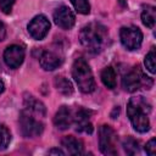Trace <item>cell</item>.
<instances>
[{"mask_svg":"<svg viewBox=\"0 0 156 156\" xmlns=\"http://www.w3.org/2000/svg\"><path fill=\"white\" fill-rule=\"evenodd\" d=\"M150 105L143 96L132 98L127 105V115L133 128L139 133H145L150 129L149 121Z\"/></svg>","mask_w":156,"mask_h":156,"instance_id":"1","label":"cell"},{"mask_svg":"<svg viewBox=\"0 0 156 156\" xmlns=\"http://www.w3.org/2000/svg\"><path fill=\"white\" fill-rule=\"evenodd\" d=\"M82 45L90 52H100L107 39V29L100 23H89L79 33Z\"/></svg>","mask_w":156,"mask_h":156,"instance_id":"2","label":"cell"},{"mask_svg":"<svg viewBox=\"0 0 156 156\" xmlns=\"http://www.w3.org/2000/svg\"><path fill=\"white\" fill-rule=\"evenodd\" d=\"M72 76L80 91L88 94L95 90V79L93 72L84 58H77L72 66Z\"/></svg>","mask_w":156,"mask_h":156,"instance_id":"3","label":"cell"},{"mask_svg":"<svg viewBox=\"0 0 156 156\" xmlns=\"http://www.w3.org/2000/svg\"><path fill=\"white\" fill-rule=\"evenodd\" d=\"M149 83H152V80L146 77L143 71L140 69V67H134L132 71H129L122 79V87L124 90L129 91V93H134L136 90H139L143 85H146L147 87H151ZM149 89V88H147Z\"/></svg>","mask_w":156,"mask_h":156,"instance_id":"4","label":"cell"},{"mask_svg":"<svg viewBox=\"0 0 156 156\" xmlns=\"http://www.w3.org/2000/svg\"><path fill=\"white\" fill-rule=\"evenodd\" d=\"M20 129L23 136L26 138H34L43 133L44 126L40 121L35 119L32 113L27 112L26 110L21 112L20 116Z\"/></svg>","mask_w":156,"mask_h":156,"instance_id":"5","label":"cell"},{"mask_svg":"<svg viewBox=\"0 0 156 156\" xmlns=\"http://www.w3.org/2000/svg\"><path fill=\"white\" fill-rule=\"evenodd\" d=\"M116 133L110 126H101L99 129V146L102 154L105 155H116Z\"/></svg>","mask_w":156,"mask_h":156,"instance_id":"6","label":"cell"},{"mask_svg":"<svg viewBox=\"0 0 156 156\" xmlns=\"http://www.w3.org/2000/svg\"><path fill=\"white\" fill-rule=\"evenodd\" d=\"M119 38L124 48H127L128 50H136L141 45L143 33L138 27L134 26L122 27L119 30Z\"/></svg>","mask_w":156,"mask_h":156,"instance_id":"7","label":"cell"},{"mask_svg":"<svg viewBox=\"0 0 156 156\" xmlns=\"http://www.w3.org/2000/svg\"><path fill=\"white\" fill-rule=\"evenodd\" d=\"M50 30V22L44 15H38L28 23V32L35 40H41Z\"/></svg>","mask_w":156,"mask_h":156,"instance_id":"8","label":"cell"},{"mask_svg":"<svg viewBox=\"0 0 156 156\" xmlns=\"http://www.w3.org/2000/svg\"><path fill=\"white\" fill-rule=\"evenodd\" d=\"M54 21L55 23L62 28V29H71L74 26L76 22V16L72 12V10L68 6H60L55 10L54 12Z\"/></svg>","mask_w":156,"mask_h":156,"instance_id":"9","label":"cell"},{"mask_svg":"<svg viewBox=\"0 0 156 156\" xmlns=\"http://www.w3.org/2000/svg\"><path fill=\"white\" fill-rule=\"evenodd\" d=\"M24 60V50L20 45H10L4 51V61L10 68H18Z\"/></svg>","mask_w":156,"mask_h":156,"instance_id":"10","label":"cell"},{"mask_svg":"<svg viewBox=\"0 0 156 156\" xmlns=\"http://www.w3.org/2000/svg\"><path fill=\"white\" fill-rule=\"evenodd\" d=\"M73 122L76 124L77 132L87 133V134H91L93 133V124L90 122L89 112L87 110L80 108L79 111H77V113L73 116Z\"/></svg>","mask_w":156,"mask_h":156,"instance_id":"11","label":"cell"},{"mask_svg":"<svg viewBox=\"0 0 156 156\" xmlns=\"http://www.w3.org/2000/svg\"><path fill=\"white\" fill-rule=\"evenodd\" d=\"M72 123H73V113L71 108H68L67 106H61L54 117V124L58 129L65 130L69 128Z\"/></svg>","mask_w":156,"mask_h":156,"instance_id":"12","label":"cell"},{"mask_svg":"<svg viewBox=\"0 0 156 156\" xmlns=\"http://www.w3.org/2000/svg\"><path fill=\"white\" fill-rule=\"evenodd\" d=\"M40 66L45 71H54L62 63V58L54 51H44L39 57Z\"/></svg>","mask_w":156,"mask_h":156,"instance_id":"13","label":"cell"},{"mask_svg":"<svg viewBox=\"0 0 156 156\" xmlns=\"http://www.w3.org/2000/svg\"><path fill=\"white\" fill-rule=\"evenodd\" d=\"M62 146L65 147V150L67 151V154L69 155H82L83 154V143L72 136V135H68V136H65L61 141Z\"/></svg>","mask_w":156,"mask_h":156,"instance_id":"14","label":"cell"},{"mask_svg":"<svg viewBox=\"0 0 156 156\" xmlns=\"http://www.w3.org/2000/svg\"><path fill=\"white\" fill-rule=\"evenodd\" d=\"M24 110L32 115H37L39 117L45 116V106L41 101L37 100L34 96L29 95L27 98H24Z\"/></svg>","mask_w":156,"mask_h":156,"instance_id":"15","label":"cell"},{"mask_svg":"<svg viewBox=\"0 0 156 156\" xmlns=\"http://www.w3.org/2000/svg\"><path fill=\"white\" fill-rule=\"evenodd\" d=\"M141 21H143L144 26H146L150 29H152L155 27V22H156V9H155V6L146 5L143 9Z\"/></svg>","mask_w":156,"mask_h":156,"instance_id":"16","label":"cell"},{"mask_svg":"<svg viewBox=\"0 0 156 156\" xmlns=\"http://www.w3.org/2000/svg\"><path fill=\"white\" fill-rule=\"evenodd\" d=\"M101 80L104 83L105 87H107L108 89H113L116 88V84H117V80H116V72L115 69L108 66V67H105L101 72Z\"/></svg>","mask_w":156,"mask_h":156,"instance_id":"17","label":"cell"},{"mask_svg":"<svg viewBox=\"0 0 156 156\" xmlns=\"http://www.w3.org/2000/svg\"><path fill=\"white\" fill-rule=\"evenodd\" d=\"M55 87L63 95H71L73 93L72 83L67 78H65V77H56L55 78Z\"/></svg>","mask_w":156,"mask_h":156,"instance_id":"18","label":"cell"},{"mask_svg":"<svg viewBox=\"0 0 156 156\" xmlns=\"http://www.w3.org/2000/svg\"><path fill=\"white\" fill-rule=\"evenodd\" d=\"M155 60H156V54H155V48H152L145 56V60H144V63H145V67L146 69L150 72V73H155L156 72V63H155Z\"/></svg>","mask_w":156,"mask_h":156,"instance_id":"19","label":"cell"},{"mask_svg":"<svg viewBox=\"0 0 156 156\" xmlns=\"http://www.w3.org/2000/svg\"><path fill=\"white\" fill-rule=\"evenodd\" d=\"M122 145H123L124 151H126L128 155H134V154H136V152L139 151L138 141H136L135 139L130 138V136L126 138V139L123 140V144H122Z\"/></svg>","mask_w":156,"mask_h":156,"instance_id":"20","label":"cell"},{"mask_svg":"<svg viewBox=\"0 0 156 156\" xmlns=\"http://www.w3.org/2000/svg\"><path fill=\"white\" fill-rule=\"evenodd\" d=\"M11 141V133L5 126H0V151L5 150Z\"/></svg>","mask_w":156,"mask_h":156,"instance_id":"21","label":"cell"},{"mask_svg":"<svg viewBox=\"0 0 156 156\" xmlns=\"http://www.w3.org/2000/svg\"><path fill=\"white\" fill-rule=\"evenodd\" d=\"M71 2L77 12L82 15H88L90 12V5L88 0H71Z\"/></svg>","mask_w":156,"mask_h":156,"instance_id":"22","label":"cell"},{"mask_svg":"<svg viewBox=\"0 0 156 156\" xmlns=\"http://www.w3.org/2000/svg\"><path fill=\"white\" fill-rule=\"evenodd\" d=\"M15 0H0V10L5 13V15H10L13 7Z\"/></svg>","mask_w":156,"mask_h":156,"instance_id":"23","label":"cell"},{"mask_svg":"<svg viewBox=\"0 0 156 156\" xmlns=\"http://www.w3.org/2000/svg\"><path fill=\"white\" fill-rule=\"evenodd\" d=\"M145 151L146 154H149L150 156H154L156 154V140L155 138H152L146 145H145Z\"/></svg>","mask_w":156,"mask_h":156,"instance_id":"24","label":"cell"},{"mask_svg":"<svg viewBox=\"0 0 156 156\" xmlns=\"http://www.w3.org/2000/svg\"><path fill=\"white\" fill-rule=\"evenodd\" d=\"M6 37V28H5V24L0 21V41L4 40Z\"/></svg>","mask_w":156,"mask_h":156,"instance_id":"25","label":"cell"},{"mask_svg":"<svg viewBox=\"0 0 156 156\" xmlns=\"http://www.w3.org/2000/svg\"><path fill=\"white\" fill-rule=\"evenodd\" d=\"M49 154H57V155H65V152H63L62 150H60V149H52V150H50V151H49Z\"/></svg>","mask_w":156,"mask_h":156,"instance_id":"26","label":"cell"},{"mask_svg":"<svg viewBox=\"0 0 156 156\" xmlns=\"http://www.w3.org/2000/svg\"><path fill=\"white\" fill-rule=\"evenodd\" d=\"M4 89H5V85H4V83H2V80L0 79V94L4 91Z\"/></svg>","mask_w":156,"mask_h":156,"instance_id":"27","label":"cell"},{"mask_svg":"<svg viewBox=\"0 0 156 156\" xmlns=\"http://www.w3.org/2000/svg\"><path fill=\"white\" fill-rule=\"evenodd\" d=\"M118 2L122 5V6H126L127 5V2H126V0H118Z\"/></svg>","mask_w":156,"mask_h":156,"instance_id":"28","label":"cell"}]
</instances>
